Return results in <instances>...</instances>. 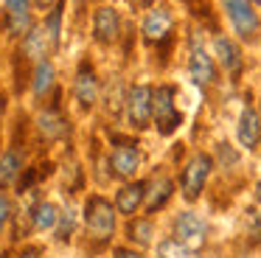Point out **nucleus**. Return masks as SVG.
I'll return each instance as SVG.
<instances>
[{
	"label": "nucleus",
	"instance_id": "obj_1",
	"mask_svg": "<svg viewBox=\"0 0 261 258\" xmlns=\"http://www.w3.org/2000/svg\"><path fill=\"white\" fill-rule=\"evenodd\" d=\"M85 222L96 241H107L115 230V213L104 196H90L85 205Z\"/></svg>",
	"mask_w": 261,
	"mask_h": 258
},
{
	"label": "nucleus",
	"instance_id": "obj_2",
	"mask_svg": "<svg viewBox=\"0 0 261 258\" xmlns=\"http://www.w3.org/2000/svg\"><path fill=\"white\" fill-rule=\"evenodd\" d=\"M152 118L160 135H171L182 123V115L174 107V87L171 84H163V87L154 90V115Z\"/></svg>",
	"mask_w": 261,
	"mask_h": 258
},
{
	"label": "nucleus",
	"instance_id": "obj_3",
	"mask_svg": "<svg viewBox=\"0 0 261 258\" xmlns=\"http://www.w3.org/2000/svg\"><path fill=\"white\" fill-rule=\"evenodd\" d=\"M126 112H129V123L135 129H146L154 115V90L146 84H138L126 95Z\"/></svg>",
	"mask_w": 261,
	"mask_h": 258
},
{
	"label": "nucleus",
	"instance_id": "obj_4",
	"mask_svg": "<svg viewBox=\"0 0 261 258\" xmlns=\"http://www.w3.org/2000/svg\"><path fill=\"white\" fill-rule=\"evenodd\" d=\"M211 166L214 163H211L208 154H194L186 163V168H182V194H186L188 202H194L199 196V191H202L205 179L211 174Z\"/></svg>",
	"mask_w": 261,
	"mask_h": 258
},
{
	"label": "nucleus",
	"instance_id": "obj_5",
	"mask_svg": "<svg viewBox=\"0 0 261 258\" xmlns=\"http://www.w3.org/2000/svg\"><path fill=\"white\" fill-rule=\"evenodd\" d=\"M205 233H208V224L197 216V213L186 211L174 219V236L180 244H186L188 250H197L205 244Z\"/></svg>",
	"mask_w": 261,
	"mask_h": 258
},
{
	"label": "nucleus",
	"instance_id": "obj_6",
	"mask_svg": "<svg viewBox=\"0 0 261 258\" xmlns=\"http://www.w3.org/2000/svg\"><path fill=\"white\" fill-rule=\"evenodd\" d=\"M222 3H225V11H227V17H230V22H233L239 37L253 39L255 31H258V17H255L253 6H250L247 0H222Z\"/></svg>",
	"mask_w": 261,
	"mask_h": 258
},
{
	"label": "nucleus",
	"instance_id": "obj_7",
	"mask_svg": "<svg viewBox=\"0 0 261 258\" xmlns=\"http://www.w3.org/2000/svg\"><path fill=\"white\" fill-rule=\"evenodd\" d=\"M188 73H191V79L199 84V87H208V84L214 82V76H216L214 59H211L208 50L202 48L199 37L191 39V59H188Z\"/></svg>",
	"mask_w": 261,
	"mask_h": 258
},
{
	"label": "nucleus",
	"instance_id": "obj_8",
	"mask_svg": "<svg viewBox=\"0 0 261 258\" xmlns=\"http://www.w3.org/2000/svg\"><path fill=\"white\" fill-rule=\"evenodd\" d=\"M118 31H121V17L115 9L104 6V9L96 11V20H93V34L101 45H110L118 39Z\"/></svg>",
	"mask_w": 261,
	"mask_h": 258
},
{
	"label": "nucleus",
	"instance_id": "obj_9",
	"mask_svg": "<svg viewBox=\"0 0 261 258\" xmlns=\"http://www.w3.org/2000/svg\"><path fill=\"white\" fill-rule=\"evenodd\" d=\"M171 25H174V20H171L169 9H152L143 20V37H146V42H160L171 34Z\"/></svg>",
	"mask_w": 261,
	"mask_h": 258
},
{
	"label": "nucleus",
	"instance_id": "obj_10",
	"mask_svg": "<svg viewBox=\"0 0 261 258\" xmlns=\"http://www.w3.org/2000/svg\"><path fill=\"white\" fill-rule=\"evenodd\" d=\"M261 140V118L253 107H244L242 118H239V143L244 149H255Z\"/></svg>",
	"mask_w": 261,
	"mask_h": 258
},
{
	"label": "nucleus",
	"instance_id": "obj_11",
	"mask_svg": "<svg viewBox=\"0 0 261 258\" xmlns=\"http://www.w3.org/2000/svg\"><path fill=\"white\" fill-rule=\"evenodd\" d=\"M138 163H141V151H138L132 143L118 146V149L113 151V157H110V166H113V171L118 174V177H132L135 168H138Z\"/></svg>",
	"mask_w": 261,
	"mask_h": 258
},
{
	"label": "nucleus",
	"instance_id": "obj_12",
	"mask_svg": "<svg viewBox=\"0 0 261 258\" xmlns=\"http://www.w3.org/2000/svg\"><path fill=\"white\" fill-rule=\"evenodd\" d=\"M96 95H98V79H96V73H93V67L82 65L79 73H76V98H79L82 107H93Z\"/></svg>",
	"mask_w": 261,
	"mask_h": 258
},
{
	"label": "nucleus",
	"instance_id": "obj_13",
	"mask_svg": "<svg viewBox=\"0 0 261 258\" xmlns=\"http://www.w3.org/2000/svg\"><path fill=\"white\" fill-rule=\"evenodd\" d=\"M143 196H146V185L143 183L124 185V188L118 191V196H115V208H118L121 213H135L138 205L143 202Z\"/></svg>",
	"mask_w": 261,
	"mask_h": 258
},
{
	"label": "nucleus",
	"instance_id": "obj_14",
	"mask_svg": "<svg viewBox=\"0 0 261 258\" xmlns=\"http://www.w3.org/2000/svg\"><path fill=\"white\" fill-rule=\"evenodd\" d=\"M214 50H216V56H219L222 67H225L227 73H239V70H242V54H239V48L227 37H216Z\"/></svg>",
	"mask_w": 261,
	"mask_h": 258
},
{
	"label": "nucleus",
	"instance_id": "obj_15",
	"mask_svg": "<svg viewBox=\"0 0 261 258\" xmlns=\"http://www.w3.org/2000/svg\"><path fill=\"white\" fill-rule=\"evenodd\" d=\"M6 14H9V28L12 34H23L31 25L29 14V0H6Z\"/></svg>",
	"mask_w": 261,
	"mask_h": 258
},
{
	"label": "nucleus",
	"instance_id": "obj_16",
	"mask_svg": "<svg viewBox=\"0 0 261 258\" xmlns=\"http://www.w3.org/2000/svg\"><path fill=\"white\" fill-rule=\"evenodd\" d=\"M37 126H40V132L45 135V138H62V135H68V123H65V118L59 115V112H54V110L40 112Z\"/></svg>",
	"mask_w": 261,
	"mask_h": 258
},
{
	"label": "nucleus",
	"instance_id": "obj_17",
	"mask_svg": "<svg viewBox=\"0 0 261 258\" xmlns=\"http://www.w3.org/2000/svg\"><path fill=\"white\" fill-rule=\"evenodd\" d=\"M48 42H51V37H48L45 28H34V31L25 37V42H23L25 56H31V59H40V56H45ZM51 45H54V42H51Z\"/></svg>",
	"mask_w": 261,
	"mask_h": 258
},
{
	"label": "nucleus",
	"instance_id": "obj_18",
	"mask_svg": "<svg viewBox=\"0 0 261 258\" xmlns=\"http://www.w3.org/2000/svg\"><path fill=\"white\" fill-rule=\"evenodd\" d=\"M169 196H171V179H166V177H158V179L152 183V191H149L146 211H158V208H163Z\"/></svg>",
	"mask_w": 261,
	"mask_h": 258
},
{
	"label": "nucleus",
	"instance_id": "obj_19",
	"mask_svg": "<svg viewBox=\"0 0 261 258\" xmlns=\"http://www.w3.org/2000/svg\"><path fill=\"white\" fill-rule=\"evenodd\" d=\"M51 84H54V67H51V62L40 59L37 62V70H34V95L42 98L51 90Z\"/></svg>",
	"mask_w": 261,
	"mask_h": 258
},
{
	"label": "nucleus",
	"instance_id": "obj_20",
	"mask_svg": "<svg viewBox=\"0 0 261 258\" xmlns=\"http://www.w3.org/2000/svg\"><path fill=\"white\" fill-rule=\"evenodd\" d=\"M20 154L17 151H6V154L0 157V185H9L14 183V177L20 174Z\"/></svg>",
	"mask_w": 261,
	"mask_h": 258
},
{
	"label": "nucleus",
	"instance_id": "obj_21",
	"mask_svg": "<svg viewBox=\"0 0 261 258\" xmlns=\"http://www.w3.org/2000/svg\"><path fill=\"white\" fill-rule=\"evenodd\" d=\"M59 219V211L51 205V202H40L34 208V227L37 230H51Z\"/></svg>",
	"mask_w": 261,
	"mask_h": 258
},
{
	"label": "nucleus",
	"instance_id": "obj_22",
	"mask_svg": "<svg viewBox=\"0 0 261 258\" xmlns=\"http://www.w3.org/2000/svg\"><path fill=\"white\" fill-rule=\"evenodd\" d=\"M129 239L138 241V244H149V241H152V222L135 219V222L129 224Z\"/></svg>",
	"mask_w": 261,
	"mask_h": 258
},
{
	"label": "nucleus",
	"instance_id": "obj_23",
	"mask_svg": "<svg viewBox=\"0 0 261 258\" xmlns=\"http://www.w3.org/2000/svg\"><path fill=\"white\" fill-rule=\"evenodd\" d=\"M160 258H194V252L174 239V241H163L160 244Z\"/></svg>",
	"mask_w": 261,
	"mask_h": 258
},
{
	"label": "nucleus",
	"instance_id": "obj_24",
	"mask_svg": "<svg viewBox=\"0 0 261 258\" xmlns=\"http://www.w3.org/2000/svg\"><path fill=\"white\" fill-rule=\"evenodd\" d=\"M247 236L253 244H261V211H255V208L247 211Z\"/></svg>",
	"mask_w": 261,
	"mask_h": 258
},
{
	"label": "nucleus",
	"instance_id": "obj_25",
	"mask_svg": "<svg viewBox=\"0 0 261 258\" xmlns=\"http://www.w3.org/2000/svg\"><path fill=\"white\" fill-rule=\"evenodd\" d=\"M59 20H62V6H57V9L51 11V17H48V25H45V31H48V37H51L54 45L59 42Z\"/></svg>",
	"mask_w": 261,
	"mask_h": 258
},
{
	"label": "nucleus",
	"instance_id": "obj_26",
	"mask_svg": "<svg viewBox=\"0 0 261 258\" xmlns=\"http://www.w3.org/2000/svg\"><path fill=\"white\" fill-rule=\"evenodd\" d=\"M73 224H76L73 211H65L62 213V224H59V239H68V236L73 233Z\"/></svg>",
	"mask_w": 261,
	"mask_h": 258
},
{
	"label": "nucleus",
	"instance_id": "obj_27",
	"mask_svg": "<svg viewBox=\"0 0 261 258\" xmlns=\"http://www.w3.org/2000/svg\"><path fill=\"white\" fill-rule=\"evenodd\" d=\"M6 219H9V199H6L3 194H0V230H3Z\"/></svg>",
	"mask_w": 261,
	"mask_h": 258
},
{
	"label": "nucleus",
	"instance_id": "obj_28",
	"mask_svg": "<svg viewBox=\"0 0 261 258\" xmlns=\"http://www.w3.org/2000/svg\"><path fill=\"white\" fill-rule=\"evenodd\" d=\"M115 258H143L141 252H132V250H124V247H121V250H115Z\"/></svg>",
	"mask_w": 261,
	"mask_h": 258
},
{
	"label": "nucleus",
	"instance_id": "obj_29",
	"mask_svg": "<svg viewBox=\"0 0 261 258\" xmlns=\"http://www.w3.org/2000/svg\"><path fill=\"white\" fill-rule=\"evenodd\" d=\"M20 258H37V250H25V252H23V255H20Z\"/></svg>",
	"mask_w": 261,
	"mask_h": 258
},
{
	"label": "nucleus",
	"instance_id": "obj_30",
	"mask_svg": "<svg viewBox=\"0 0 261 258\" xmlns=\"http://www.w3.org/2000/svg\"><path fill=\"white\" fill-rule=\"evenodd\" d=\"M54 0H37V6H42V9H45V6H51Z\"/></svg>",
	"mask_w": 261,
	"mask_h": 258
},
{
	"label": "nucleus",
	"instance_id": "obj_31",
	"mask_svg": "<svg viewBox=\"0 0 261 258\" xmlns=\"http://www.w3.org/2000/svg\"><path fill=\"white\" fill-rule=\"evenodd\" d=\"M132 3H135V6H149L152 0H132Z\"/></svg>",
	"mask_w": 261,
	"mask_h": 258
},
{
	"label": "nucleus",
	"instance_id": "obj_32",
	"mask_svg": "<svg viewBox=\"0 0 261 258\" xmlns=\"http://www.w3.org/2000/svg\"><path fill=\"white\" fill-rule=\"evenodd\" d=\"M253 3H261V0H253Z\"/></svg>",
	"mask_w": 261,
	"mask_h": 258
}]
</instances>
